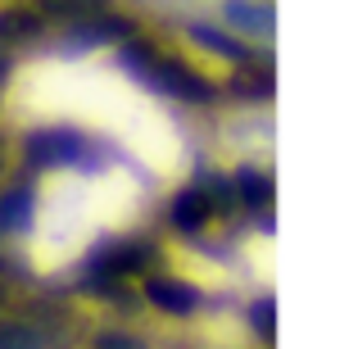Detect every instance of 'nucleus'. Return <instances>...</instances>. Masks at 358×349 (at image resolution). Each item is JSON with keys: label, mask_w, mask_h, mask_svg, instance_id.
Returning a JSON list of instances; mask_svg holds the SVG:
<instances>
[{"label": "nucleus", "mask_w": 358, "mask_h": 349, "mask_svg": "<svg viewBox=\"0 0 358 349\" xmlns=\"http://www.w3.org/2000/svg\"><path fill=\"white\" fill-rule=\"evenodd\" d=\"M9 105L27 118L78 122L122 145L155 182L177 186L191 173V150L173 114L150 100L127 73L100 69V64H32L14 78Z\"/></svg>", "instance_id": "1"}, {"label": "nucleus", "mask_w": 358, "mask_h": 349, "mask_svg": "<svg viewBox=\"0 0 358 349\" xmlns=\"http://www.w3.org/2000/svg\"><path fill=\"white\" fill-rule=\"evenodd\" d=\"M145 191L131 173H50L36 191L27 259L36 272L69 268L114 232L136 227Z\"/></svg>", "instance_id": "2"}, {"label": "nucleus", "mask_w": 358, "mask_h": 349, "mask_svg": "<svg viewBox=\"0 0 358 349\" xmlns=\"http://www.w3.org/2000/svg\"><path fill=\"white\" fill-rule=\"evenodd\" d=\"M173 268H177V277H186V281H195V286H204V290H213V286H227V272L218 268V263L209 259V254H195V250H173Z\"/></svg>", "instance_id": "3"}]
</instances>
